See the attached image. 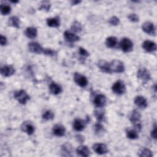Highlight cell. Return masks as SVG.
I'll use <instances>...</instances> for the list:
<instances>
[{
	"mask_svg": "<svg viewBox=\"0 0 157 157\" xmlns=\"http://www.w3.org/2000/svg\"><path fill=\"white\" fill-rule=\"evenodd\" d=\"M142 47L145 51L148 53H151L156 50V43L151 40H145L142 44Z\"/></svg>",
	"mask_w": 157,
	"mask_h": 157,
	"instance_id": "obj_10",
	"label": "cell"
},
{
	"mask_svg": "<svg viewBox=\"0 0 157 157\" xmlns=\"http://www.w3.org/2000/svg\"><path fill=\"white\" fill-rule=\"evenodd\" d=\"M112 91L118 95H121L126 92V86L124 82L121 80L115 82L112 86Z\"/></svg>",
	"mask_w": 157,
	"mask_h": 157,
	"instance_id": "obj_3",
	"label": "cell"
},
{
	"mask_svg": "<svg viewBox=\"0 0 157 157\" xmlns=\"http://www.w3.org/2000/svg\"><path fill=\"white\" fill-rule=\"evenodd\" d=\"M109 23L111 25L117 26L120 23V20L118 17H117L115 16H113L109 20Z\"/></svg>",
	"mask_w": 157,
	"mask_h": 157,
	"instance_id": "obj_35",
	"label": "cell"
},
{
	"mask_svg": "<svg viewBox=\"0 0 157 157\" xmlns=\"http://www.w3.org/2000/svg\"><path fill=\"white\" fill-rule=\"evenodd\" d=\"M51 7V4L48 1H44L42 2L40 7L39 8V10H44L45 11H49Z\"/></svg>",
	"mask_w": 157,
	"mask_h": 157,
	"instance_id": "obj_33",
	"label": "cell"
},
{
	"mask_svg": "<svg viewBox=\"0 0 157 157\" xmlns=\"http://www.w3.org/2000/svg\"><path fill=\"white\" fill-rule=\"evenodd\" d=\"M0 42H1V45L2 46H4V45H6L7 43V39L6 38V37L2 36V35H1V37H0Z\"/></svg>",
	"mask_w": 157,
	"mask_h": 157,
	"instance_id": "obj_39",
	"label": "cell"
},
{
	"mask_svg": "<svg viewBox=\"0 0 157 157\" xmlns=\"http://www.w3.org/2000/svg\"><path fill=\"white\" fill-rule=\"evenodd\" d=\"M25 36L29 39H34L37 35V30L34 27H28L25 31Z\"/></svg>",
	"mask_w": 157,
	"mask_h": 157,
	"instance_id": "obj_23",
	"label": "cell"
},
{
	"mask_svg": "<svg viewBox=\"0 0 157 157\" xmlns=\"http://www.w3.org/2000/svg\"><path fill=\"white\" fill-rule=\"evenodd\" d=\"M55 117V115L53 113V112H52L50 110H46L45 112H44V113L42 114V118L43 119L45 120H50L53 119Z\"/></svg>",
	"mask_w": 157,
	"mask_h": 157,
	"instance_id": "obj_32",
	"label": "cell"
},
{
	"mask_svg": "<svg viewBox=\"0 0 157 157\" xmlns=\"http://www.w3.org/2000/svg\"><path fill=\"white\" fill-rule=\"evenodd\" d=\"M117 44V39L114 36H110L105 40V45L109 48L114 47Z\"/></svg>",
	"mask_w": 157,
	"mask_h": 157,
	"instance_id": "obj_26",
	"label": "cell"
},
{
	"mask_svg": "<svg viewBox=\"0 0 157 157\" xmlns=\"http://www.w3.org/2000/svg\"><path fill=\"white\" fill-rule=\"evenodd\" d=\"M49 90H50V92L54 95H57L58 94H60L62 92L61 86L55 82H52L50 83L49 86Z\"/></svg>",
	"mask_w": 157,
	"mask_h": 157,
	"instance_id": "obj_21",
	"label": "cell"
},
{
	"mask_svg": "<svg viewBox=\"0 0 157 157\" xmlns=\"http://www.w3.org/2000/svg\"><path fill=\"white\" fill-rule=\"evenodd\" d=\"M120 45L121 50L125 53L129 52L132 51V50L133 48L132 42L131 40V39H129V38H127V37H124L121 39Z\"/></svg>",
	"mask_w": 157,
	"mask_h": 157,
	"instance_id": "obj_5",
	"label": "cell"
},
{
	"mask_svg": "<svg viewBox=\"0 0 157 157\" xmlns=\"http://www.w3.org/2000/svg\"><path fill=\"white\" fill-rule=\"evenodd\" d=\"M139 156H144V157H151L153 156L152 152L148 148H143L141 150L139 153Z\"/></svg>",
	"mask_w": 157,
	"mask_h": 157,
	"instance_id": "obj_31",
	"label": "cell"
},
{
	"mask_svg": "<svg viewBox=\"0 0 157 157\" xmlns=\"http://www.w3.org/2000/svg\"><path fill=\"white\" fill-rule=\"evenodd\" d=\"M77 155L81 156L87 157L90 155V151L89 148L85 145H80L76 149Z\"/></svg>",
	"mask_w": 157,
	"mask_h": 157,
	"instance_id": "obj_20",
	"label": "cell"
},
{
	"mask_svg": "<svg viewBox=\"0 0 157 157\" xmlns=\"http://www.w3.org/2000/svg\"><path fill=\"white\" fill-rule=\"evenodd\" d=\"M15 69L11 65H6L1 68V74L4 77H9L15 73Z\"/></svg>",
	"mask_w": 157,
	"mask_h": 157,
	"instance_id": "obj_13",
	"label": "cell"
},
{
	"mask_svg": "<svg viewBox=\"0 0 157 157\" xmlns=\"http://www.w3.org/2000/svg\"><path fill=\"white\" fill-rule=\"evenodd\" d=\"M71 29H72V31L76 32V33L80 32L82 30V24L77 21H75L71 26Z\"/></svg>",
	"mask_w": 157,
	"mask_h": 157,
	"instance_id": "obj_30",
	"label": "cell"
},
{
	"mask_svg": "<svg viewBox=\"0 0 157 157\" xmlns=\"http://www.w3.org/2000/svg\"><path fill=\"white\" fill-rule=\"evenodd\" d=\"M0 11L3 15H8L11 11V7L8 4H1L0 6Z\"/></svg>",
	"mask_w": 157,
	"mask_h": 157,
	"instance_id": "obj_29",
	"label": "cell"
},
{
	"mask_svg": "<svg viewBox=\"0 0 157 157\" xmlns=\"http://www.w3.org/2000/svg\"><path fill=\"white\" fill-rule=\"evenodd\" d=\"M80 2H81L80 1H72L71 2V4L72 5H77V4H78Z\"/></svg>",
	"mask_w": 157,
	"mask_h": 157,
	"instance_id": "obj_41",
	"label": "cell"
},
{
	"mask_svg": "<svg viewBox=\"0 0 157 157\" xmlns=\"http://www.w3.org/2000/svg\"><path fill=\"white\" fill-rule=\"evenodd\" d=\"M21 129L22 130V131L27 133L28 135H32L35 130L34 126H33V124L28 121H24L21 126Z\"/></svg>",
	"mask_w": 157,
	"mask_h": 157,
	"instance_id": "obj_12",
	"label": "cell"
},
{
	"mask_svg": "<svg viewBox=\"0 0 157 157\" xmlns=\"http://www.w3.org/2000/svg\"><path fill=\"white\" fill-rule=\"evenodd\" d=\"M78 53L80 56L83 57H87L89 56V53L88 51H86L84 48L83 47H79L78 48Z\"/></svg>",
	"mask_w": 157,
	"mask_h": 157,
	"instance_id": "obj_38",
	"label": "cell"
},
{
	"mask_svg": "<svg viewBox=\"0 0 157 157\" xmlns=\"http://www.w3.org/2000/svg\"><path fill=\"white\" fill-rule=\"evenodd\" d=\"M88 123V120L83 121L81 119H75L73 123V128L76 131H82L85 129V124Z\"/></svg>",
	"mask_w": 157,
	"mask_h": 157,
	"instance_id": "obj_14",
	"label": "cell"
},
{
	"mask_svg": "<svg viewBox=\"0 0 157 157\" xmlns=\"http://www.w3.org/2000/svg\"><path fill=\"white\" fill-rule=\"evenodd\" d=\"M137 77L139 79L141 80L144 82H147L150 80L151 74L147 68L141 67L139 68L137 71Z\"/></svg>",
	"mask_w": 157,
	"mask_h": 157,
	"instance_id": "obj_4",
	"label": "cell"
},
{
	"mask_svg": "<svg viewBox=\"0 0 157 157\" xmlns=\"http://www.w3.org/2000/svg\"><path fill=\"white\" fill-rule=\"evenodd\" d=\"M106 102H107L106 97L105 96V95L102 94H99L96 95L94 97V99L93 101L94 104L97 107H99V108L103 107L105 105Z\"/></svg>",
	"mask_w": 157,
	"mask_h": 157,
	"instance_id": "obj_8",
	"label": "cell"
},
{
	"mask_svg": "<svg viewBox=\"0 0 157 157\" xmlns=\"http://www.w3.org/2000/svg\"><path fill=\"white\" fill-rule=\"evenodd\" d=\"M93 149L94 151L99 155H104L108 153L109 150L104 144L96 143L93 145Z\"/></svg>",
	"mask_w": 157,
	"mask_h": 157,
	"instance_id": "obj_9",
	"label": "cell"
},
{
	"mask_svg": "<svg viewBox=\"0 0 157 157\" xmlns=\"http://www.w3.org/2000/svg\"><path fill=\"white\" fill-rule=\"evenodd\" d=\"M74 80L77 83V85H78L80 87L83 88L88 85L87 78L85 75L78 72H75L74 74Z\"/></svg>",
	"mask_w": 157,
	"mask_h": 157,
	"instance_id": "obj_6",
	"label": "cell"
},
{
	"mask_svg": "<svg viewBox=\"0 0 157 157\" xmlns=\"http://www.w3.org/2000/svg\"><path fill=\"white\" fill-rule=\"evenodd\" d=\"M72 147L69 143H65L61 146V153L63 156H72Z\"/></svg>",
	"mask_w": 157,
	"mask_h": 157,
	"instance_id": "obj_19",
	"label": "cell"
},
{
	"mask_svg": "<svg viewBox=\"0 0 157 157\" xmlns=\"http://www.w3.org/2000/svg\"><path fill=\"white\" fill-rule=\"evenodd\" d=\"M142 29L145 33L155 36L156 34V28L154 24L150 21H145L142 26Z\"/></svg>",
	"mask_w": 157,
	"mask_h": 157,
	"instance_id": "obj_7",
	"label": "cell"
},
{
	"mask_svg": "<svg viewBox=\"0 0 157 157\" xmlns=\"http://www.w3.org/2000/svg\"><path fill=\"white\" fill-rule=\"evenodd\" d=\"M98 66L100 69V70L105 73H112L110 66V63H108L106 61L104 60H100L98 63Z\"/></svg>",
	"mask_w": 157,
	"mask_h": 157,
	"instance_id": "obj_16",
	"label": "cell"
},
{
	"mask_svg": "<svg viewBox=\"0 0 157 157\" xmlns=\"http://www.w3.org/2000/svg\"><path fill=\"white\" fill-rule=\"evenodd\" d=\"M94 115L97 120L99 121H102L104 118V112L102 110H96L94 111Z\"/></svg>",
	"mask_w": 157,
	"mask_h": 157,
	"instance_id": "obj_34",
	"label": "cell"
},
{
	"mask_svg": "<svg viewBox=\"0 0 157 157\" xmlns=\"http://www.w3.org/2000/svg\"><path fill=\"white\" fill-rule=\"evenodd\" d=\"M28 48L31 52L37 54L43 53L44 51V48H42V47L39 43L36 42H32L29 43Z\"/></svg>",
	"mask_w": 157,
	"mask_h": 157,
	"instance_id": "obj_11",
	"label": "cell"
},
{
	"mask_svg": "<svg viewBox=\"0 0 157 157\" xmlns=\"http://www.w3.org/2000/svg\"><path fill=\"white\" fill-rule=\"evenodd\" d=\"M140 117H141V115L139 113V112H138L136 110H134L131 113L129 118V120L131 121V122L134 124L139 123V121L140 119Z\"/></svg>",
	"mask_w": 157,
	"mask_h": 157,
	"instance_id": "obj_22",
	"label": "cell"
},
{
	"mask_svg": "<svg viewBox=\"0 0 157 157\" xmlns=\"http://www.w3.org/2000/svg\"><path fill=\"white\" fill-rule=\"evenodd\" d=\"M110 66L112 72L122 73L124 71L123 63L120 60L114 59L110 63Z\"/></svg>",
	"mask_w": 157,
	"mask_h": 157,
	"instance_id": "obj_2",
	"label": "cell"
},
{
	"mask_svg": "<svg viewBox=\"0 0 157 157\" xmlns=\"http://www.w3.org/2000/svg\"><path fill=\"white\" fill-rule=\"evenodd\" d=\"M126 134L127 137L130 139H136L139 137L137 131L135 129L130 128H128L126 129Z\"/></svg>",
	"mask_w": 157,
	"mask_h": 157,
	"instance_id": "obj_27",
	"label": "cell"
},
{
	"mask_svg": "<svg viewBox=\"0 0 157 157\" xmlns=\"http://www.w3.org/2000/svg\"><path fill=\"white\" fill-rule=\"evenodd\" d=\"M7 23L9 26H10L16 28H20V20L16 16H12L10 17L8 20Z\"/></svg>",
	"mask_w": 157,
	"mask_h": 157,
	"instance_id": "obj_25",
	"label": "cell"
},
{
	"mask_svg": "<svg viewBox=\"0 0 157 157\" xmlns=\"http://www.w3.org/2000/svg\"><path fill=\"white\" fill-rule=\"evenodd\" d=\"M47 24L50 27L57 28L59 26V24H60L59 18L58 17L48 18L47 19Z\"/></svg>",
	"mask_w": 157,
	"mask_h": 157,
	"instance_id": "obj_24",
	"label": "cell"
},
{
	"mask_svg": "<svg viewBox=\"0 0 157 157\" xmlns=\"http://www.w3.org/2000/svg\"><path fill=\"white\" fill-rule=\"evenodd\" d=\"M94 131L95 134L98 136H101L103 134V133L104 132V126L99 123H98L96 124H94Z\"/></svg>",
	"mask_w": 157,
	"mask_h": 157,
	"instance_id": "obj_28",
	"label": "cell"
},
{
	"mask_svg": "<svg viewBox=\"0 0 157 157\" xmlns=\"http://www.w3.org/2000/svg\"><path fill=\"white\" fill-rule=\"evenodd\" d=\"M52 131L55 136L58 137H62L65 134L66 129L61 124H56L53 126L52 129Z\"/></svg>",
	"mask_w": 157,
	"mask_h": 157,
	"instance_id": "obj_17",
	"label": "cell"
},
{
	"mask_svg": "<svg viewBox=\"0 0 157 157\" xmlns=\"http://www.w3.org/2000/svg\"><path fill=\"white\" fill-rule=\"evenodd\" d=\"M134 104L141 109H145L148 105V102L142 96H137L134 98Z\"/></svg>",
	"mask_w": 157,
	"mask_h": 157,
	"instance_id": "obj_15",
	"label": "cell"
},
{
	"mask_svg": "<svg viewBox=\"0 0 157 157\" xmlns=\"http://www.w3.org/2000/svg\"><path fill=\"white\" fill-rule=\"evenodd\" d=\"M14 98L21 104H25L30 99L28 94L23 90L15 91L14 93Z\"/></svg>",
	"mask_w": 157,
	"mask_h": 157,
	"instance_id": "obj_1",
	"label": "cell"
},
{
	"mask_svg": "<svg viewBox=\"0 0 157 157\" xmlns=\"http://www.w3.org/2000/svg\"><path fill=\"white\" fill-rule=\"evenodd\" d=\"M128 18L129 19V21H131V22H134V23H136L137 21H139V16L136 14V13H131L128 16Z\"/></svg>",
	"mask_w": 157,
	"mask_h": 157,
	"instance_id": "obj_36",
	"label": "cell"
},
{
	"mask_svg": "<svg viewBox=\"0 0 157 157\" xmlns=\"http://www.w3.org/2000/svg\"><path fill=\"white\" fill-rule=\"evenodd\" d=\"M43 53L47 56H53L54 55H56V52L51 48H45V49H44Z\"/></svg>",
	"mask_w": 157,
	"mask_h": 157,
	"instance_id": "obj_37",
	"label": "cell"
},
{
	"mask_svg": "<svg viewBox=\"0 0 157 157\" xmlns=\"http://www.w3.org/2000/svg\"><path fill=\"white\" fill-rule=\"evenodd\" d=\"M151 136L154 139H156V126L155 124V125L153 126V129H152V131L151 132Z\"/></svg>",
	"mask_w": 157,
	"mask_h": 157,
	"instance_id": "obj_40",
	"label": "cell"
},
{
	"mask_svg": "<svg viewBox=\"0 0 157 157\" xmlns=\"http://www.w3.org/2000/svg\"><path fill=\"white\" fill-rule=\"evenodd\" d=\"M64 36L65 39L69 42H74L80 40V37L77 35L69 31H66L64 33Z\"/></svg>",
	"mask_w": 157,
	"mask_h": 157,
	"instance_id": "obj_18",
	"label": "cell"
}]
</instances>
